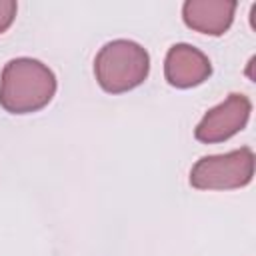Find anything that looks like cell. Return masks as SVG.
<instances>
[{"mask_svg":"<svg viewBox=\"0 0 256 256\" xmlns=\"http://www.w3.org/2000/svg\"><path fill=\"white\" fill-rule=\"evenodd\" d=\"M212 74V64L208 56L194 48L192 44H174L164 58L166 82L174 88H194L206 82Z\"/></svg>","mask_w":256,"mask_h":256,"instance_id":"obj_5","label":"cell"},{"mask_svg":"<svg viewBox=\"0 0 256 256\" xmlns=\"http://www.w3.org/2000/svg\"><path fill=\"white\" fill-rule=\"evenodd\" d=\"M56 94L54 72L36 58H12L0 74V106L10 114H32Z\"/></svg>","mask_w":256,"mask_h":256,"instance_id":"obj_1","label":"cell"},{"mask_svg":"<svg viewBox=\"0 0 256 256\" xmlns=\"http://www.w3.org/2000/svg\"><path fill=\"white\" fill-rule=\"evenodd\" d=\"M254 152L248 146L226 154L202 156L190 170V186L198 190H236L252 182Z\"/></svg>","mask_w":256,"mask_h":256,"instance_id":"obj_3","label":"cell"},{"mask_svg":"<svg viewBox=\"0 0 256 256\" xmlns=\"http://www.w3.org/2000/svg\"><path fill=\"white\" fill-rule=\"evenodd\" d=\"M150 72L146 48L132 40L106 42L94 58V74L100 88L108 94H122L140 86Z\"/></svg>","mask_w":256,"mask_h":256,"instance_id":"obj_2","label":"cell"},{"mask_svg":"<svg viewBox=\"0 0 256 256\" xmlns=\"http://www.w3.org/2000/svg\"><path fill=\"white\" fill-rule=\"evenodd\" d=\"M234 12L236 2L226 0H188L182 4L184 24L208 36H222L232 26Z\"/></svg>","mask_w":256,"mask_h":256,"instance_id":"obj_6","label":"cell"},{"mask_svg":"<svg viewBox=\"0 0 256 256\" xmlns=\"http://www.w3.org/2000/svg\"><path fill=\"white\" fill-rule=\"evenodd\" d=\"M252 64H254V58H250V62H248V78H250V80H254V78H252Z\"/></svg>","mask_w":256,"mask_h":256,"instance_id":"obj_8","label":"cell"},{"mask_svg":"<svg viewBox=\"0 0 256 256\" xmlns=\"http://www.w3.org/2000/svg\"><path fill=\"white\" fill-rule=\"evenodd\" d=\"M16 12H18V4L12 2V0H0V34H4L14 18H16Z\"/></svg>","mask_w":256,"mask_h":256,"instance_id":"obj_7","label":"cell"},{"mask_svg":"<svg viewBox=\"0 0 256 256\" xmlns=\"http://www.w3.org/2000/svg\"><path fill=\"white\" fill-rule=\"evenodd\" d=\"M252 102L244 94H230L224 102L210 108L194 130V138L204 144H216L232 138L248 124Z\"/></svg>","mask_w":256,"mask_h":256,"instance_id":"obj_4","label":"cell"}]
</instances>
